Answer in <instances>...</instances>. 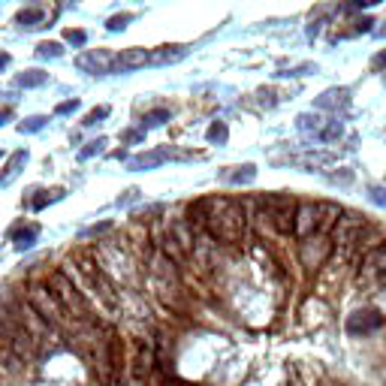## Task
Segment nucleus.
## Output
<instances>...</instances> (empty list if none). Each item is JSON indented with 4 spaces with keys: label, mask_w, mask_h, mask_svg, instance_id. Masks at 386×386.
<instances>
[{
    "label": "nucleus",
    "mask_w": 386,
    "mask_h": 386,
    "mask_svg": "<svg viewBox=\"0 0 386 386\" xmlns=\"http://www.w3.org/2000/svg\"><path fill=\"white\" fill-rule=\"evenodd\" d=\"M202 214H206V235L221 245H238L247 233V211L235 199H202Z\"/></svg>",
    "instance_id": "obj_1"
},
{
    "label": "nucleus",
    "mask_w": 386,
    "mask_h": 386,
    "mask_svg": "<svg viewBox=\"0 0 386 386\" xmlns=\"http://www.w3.org/2000/svg\"><path fill=\"white\" fill-rule=\"evenodd\" d=\"M49 290L54 293V299L61 302V308L66 311V317H70L73 323H88V302L82 296V290L73 283V278L66 275V271H52L49 275Z\"/></svg>",
    "instance_id": "obj_2"
},
{
    "label": "nucleus",
    "mask_w": 386,
    "mask_h": 386,
    "mask_svg": "<svg viewBox=\"0 0 386 386\" xmlns=\"http://www.w3.org/2000/svg\"><path fill=\"white\" fill-rule=\"evenodd\" d=\"M94 259H97V266L103 269L109 278H118L121 283H133L136 281L133 259H130V254L124 251L118 242H100L94 247Z\"/></svg>",
    "instance_id": "obj_3"
},
{
    "label": "nucleus",
    "mask_w": 386,
    "mask_h": 386,
    "mask_svg": "<svg viewBox=\"0 0 386 386\" xmlns=\"http://www.w3.org/2000/svg\"><path fill=\"white\" fill-rule=\"evenodd\" d=\"M28 308L49 326H64L66 323V311L61 308V302L54 299L49 283H33V287L28 290Z\"/></svg>",
    "instance_id": "obj_4"
},
{
    "label": "nucleus",
    "mask_w": 386,
    "mask_h": 386,
    "mask_svg": "<svg viewBox=\"0 0 386 386\" xmlns=\"http://www.w3.org/2000/svg\"><path fill=\"white\" fill-rule=\"evenodd\" d=\"M368 230V221H365V214H359V211H344L341 214V221L335 223V230H332V245H338V251H347V254H353L356 257V242L362 238V233Z\"/></svg>",
    "instance_id": "obj_5"
},
{
    "label": "nucleus",
    "mask_w": 386,
    "mask_h": 386,
    "mask_svg": "<svg viewBox=\"0 0 386 386\" xmlns=\"http://www.w3.org/2000/svg\"><path fill=\"white\" fill-rule=\"evenodd\" d=\"M332 251H335L332 238L314 233L311 238H305V242L299 245V263L305 266V271H308V275H317V271L326 269V263H329V257H332Z\"/></svg>",
    "instance_id": "obj_6"
},
{
    "label": "nucleus",
    "mask_w": 386,
    "mask_h": 386,
    "mask_svg": "<svg viewBox=\"0 0 386 386\" xmlns=\"http://www.w3.org/2000/svg\"><path fill=\"white\" fill-rule=\"evenodd\" d=\"M296 206L299 202L293 197H266L263 209L269 211V221H271V226H275V233H281V235L293 233V223H296Z\"/></svg>",
    "instance_id": "obj_7"
},
{
    "label": "nucleus",
    "mask_w": 386,
    "mask_h": 386,
    "mask_svg": "<svg viewBox=\"0 0 386 386\" xmlns=\"http://www.w3.org/2000/svg\"><path fill=\"white\" fill-rule=\"evenodd\" d=\"M154 365V344L151 338H139L133 350V359H130V374H133V383H145L151 374Z\"/></svg>",
    "instance_id": "obj_8"
},
{
    "label": "nucleus",
    "mask_w": 386,
    "mask_h": 386,
    "mask_svg": "<svg viewBox=\"0 0 386 386\" xmlns=\"http://www.w3.org/2000/svg\"><path fill=\"white\" fill-rule=\"evenodd\" d=\"M76 66L82 73H90V76H106L115 70V54L106 52V49H94V52H85L76 58Z\"/></svg>",
    "instance_id": "obj_9"
},
{
    "label": "nucleus",
    "mask_w": 386,
    "mask_h": 386,
    "mask_svg": "<svg viewBox=\"0 0 386 386\" xmlns=\"http://www.w3.org/2000/svg\"><path fill=\"white\" fill-rule=\"evenodd\" d=\"M383 278H386V242L362 257V266H359V283L362 281H378L380 283Z\"/></svg>",
    "instance_id": "obj_10"
},
{
    "label": "nucleus",
    "mask_w": 386,
    "mask_h": 386,
    "mask_svg": "<svg viewBox=\"0 0 386 386\" xmlns=\"http://www.w3.org/2000/svg\"><path fill=\"white\" fill-rule=\"evenodd\" d=\"M320 226V214H317V202H299L296 206V223H293V235L296 238H311Z\"/></svg>",
    "instance_id": "obj_11"
},
{
    "label": "nucleus",
    "mask_w": 386,
    "mask_h": 386,
    "mask_svg": "<svg viewBox=\"0 0 386 386\" xmlns=\"http://www.w3.org/2000/svg\"><path fill=\"white\" fill-rule=\"evenodd\" d=\"M145 64H151V52L124 49L121 54H115V70H112V73H133V70H142Z\"/></svg>",
    "instance_id": "obj_12"
},
{
    "label": "nucleus",
    "mask_w": 386,
    "mask_h": 386,
    "mask_svg": "<svg viewBox=\"0 0 386 386\" xmlns=\"http://www.w3.org/2000/svg\"><path fill=\"white\" fill-rule=\"evenodd\" d=\"M383 326V317L380 314H374V311H356L353 317L347 320V332H353V335H365V332H374V329H380Z\"/></svg>",
    "instance_id": "obj_13"
},
{
    "label": "nucleus",
    "mask_w": 386,
    "mask_h": 386,
    "mask_svg": "<svg viewBox=\"0 0 386 386\" xmlns=\"http://www.w3.org/2000/svg\"><path fill=\"white\" fill-rule=\"evenodd\" d=\"M317 214H320V226H317V233L326 235V233H332V230H335V223H338V221H341L344 209H341V206H335V202H317Z\"/></svg>",
    "instance_id": "obj_14"
},
{
    "label": "nucleus",
    "mask_w": 386,
    "mask_h": 386,
    "mask_svg": "<svg viewBox=\"0 0 386 386\" xmlns=\"http://www.w3.org/2000/svg\"><path fill=\"white\" fill-rule=\"evenodd\" d=\"M187 54L185 45H160V49H154L151 52V64L157 66H166V64H178L181 58Z\"/></svg>",
    "instance_id": "obj_15"
},
{
    "label": "nucleus",
    "mask_w": 386,
    "mask_h": 386,
    "mask_svg": "<svg viewBox=\"0 0 386 386\" xmlns=\"http://www.w3.org/2000/svg\"><path fill=\"white\" fill-rule=\"evenodd\" d=\"M314 106H317V109H329V112L344 109V106H347V90H344V88H329Z\"/></svg>",
    "instance_id": "obj_16"
},
{
    "label": "nucleus",
    "mask_w": 386,
    "mask_h": 386,
    "mask_svg": "<svg viewBox=\"0 0 386 386\" xmlns=\"http://www.w3.org/2000/svg\"><path fill=\"white\" fill-rule=\"evenodd\" d=\"M28 163V151L21 148V151H16L13 157H9V163H6V169H4V175H0V187H6V185H13V181L18 178V172H21V166Z\"/></svg>",
    "instance_id": "obj_17"
},
{
    "label": "nucleus",
    "mask_w": 386,
    "mask_h": 386,
    "mask_svg": "<svg viewBox=\"0 0 386 386\" xmlns=\"http://www.w3.org/2000/svg\"><path fill=\"white\" fill-rule=\"evenodd\" d=\"M296 127H299L302 133H314L317 139H320L326 121H323V115H317V112H302V115L296 118Z\"/></svg>",
    "instance_id": "obj_18"
},
{
    "label": "nucleus",
    "mask_w": 386,
    "mask_h": 386,
    "mask_svg": "<svg viewBox=\"0 0 386 386\" xmlns=\"http://www.w3.org/2000/svg\"><path fill=\"white\" fill-rule=\"evenodd\" d=\"M16 21L21 28H42L45 25V9L42 6H28V9H21V13L16 16Z\"/></svg>",
    "instance_id": "obj_19"
},
{
    "label": "nucleus",
    "mask_w": 386,
    "mask_h": 386,
    "mask_svg": "<svg viewBox=\"0 0 386 386\" xmlns=\"http://www.w3.org/2000/svg\"><path fill=\"white\" fill-rule=\"evenodd\" d=\"M163 160H169V151L160 148V151H148V154H139V157H133L130 166L133 169H154V166H160Z\"/></svg>",
    "instance_id": "obj_20"
},
{
    "label": "nucleus",
    "mask_w": 386,
    "mask_h": 386,
    "mask_svg": "<svg viewBox=\"0 0 386 386\" xmlns=\"http://www.w3.org/2000/svg\"><path fill=\"white\" fill-rule=\"evenodd\" d=\"M230 185H251V181L257 178V166H251V163H245V166H238L235 172H226L223 175Z\"/></svg>",
    "instance_id": "obj_21"
},
{
    "label": "nucleus",
    "mask_w": 386,
    "mask_h": 386,
    "mask_svg": "<svg viewBox=\"0 0 386 386\" xmlns=\"http://www.w3.org/2000/svg\"><path fill=\"white\" fill-rule=\"evenodd\" d=\"M45 82H49V73H42V70H28L16 78L18 88H42Z\"/></svg>",
    "instance_id": "obj_22"
},
{
    "label": "nucleus",
    "mask_w": 386,
    "mask_h": 386,
    "mask_svg": "<svg viewBox=\"0 0 386 386\" xmlns=\"http://www.w3.org/2000/svg\"><path fill=\"white\" fill-rule=\"evenodd\" d=\"M40 235V230H37V226H28V230H21V233H16L13 238H16V251H28V247L33 245V238H37Z\"/></svg>",
    "instance_id": "obj_23"
},
{
    "label": "nucleus",
    "mask_w": 386,
    "mask_h": 386,
    "mask_svg": "<svg viewBox=\"0 0 386 386\" xmlns=\"http://www.w3.org/2000/svg\"><path fill=\"white\" fill-rule=\"evenodd\" d=\"M169 121V109H154V112H148V115L142 118V127L148 130V127H160V124H166Z\"/></svg>",
    "instance_id": "obj_24"
},
{
    "label": "nucleus",
    "mask_w": 386,
    "mask_h": 386,
    "mask_svg": "<svg viewBox=\"0 0 386 386\" xmlns=\"http://www.w3.org/2000/svg\"><path fill=\"white\" fill-rule=\"evenodd\" d=\"M341 133H344L341 121H326V127L320 133V142H335V139H341Z\"/></svg>",
    "instance_id": "obj_25"
},
{
    "label": "nucleus",
    "mask_w": 386,
    "mask_h": 386,
    "mask_svg": "<svg viewBox=\"0 0 386 386\" xmlns=\"http://www.w3.org/2000/svg\"><path fill=\"white\" fill-rule=\"evenodd\" d=\"M64 49H61V42H40L37 45V58H61Z\"/></svg>",
    "instance_id": "obj_26"
},
{
    "label": "nucleus",
    "mask_w": 386,
    "mask_h": 386,
    "mask_svg": "<svg viewBox=\"0 0 386 386\" xmlns=\"http://www.w3.org/2000/svg\"><path fill=\"white\" fill-rule=\"evenodd\" d=\"M45 121H49V118L33 115V118H28V121H21V124H18V133H40V130L45 127Z\"/></svg>",
    "instance_id": "obj_27"
},
{
    "label": "nucleus",
    "mask_w": 386,
    "mask_h": 386,
    "mask_svg": "<svg viewBox=\"0 0 386 386\" xmlns=\"http://www.w3.org/2000/svg\"><path fill=\"white\" fill-rule=\"evenodd\" d=\"M130 21H133V16H130V13H121V16H112V18L106 21V28H109L112 33H118V30H124V28H127Z\"/></svg>",
    "instance_id": "obj_28"
},
{
    "label": "nucleus",
    "mask_w": 386,
    "mask_h": 386,
    "mask_svg": "<svg viewBox=\"0 0 386 386\" xmlns=\"http://www.w3.org/2000/svg\"><path fill=\"white\" fill-rule=\"evenodd\" d=\"M103 145H106V139L88 142V148H82V151H78V160H90V157H94V154H100V151H103Z\"/></svg>",
    "instance_id": "obj_29"
},
{
    "label": "nucleus",
    "mask_w": 386,
    "mask_h": 386,
    "mask_svg": "<svg viewBox=\"0 0 386 386\" xmlns=\"http://www.w3.org/2000/svg\"><path fill=\"white\" fill-rule=\"evenodd\" d=\"M106 115H109V106H100V109H94V112H88V118H85L82 124H85V127H90V124H100Z\"/></svg>",
    "instance_id": "obj_30"
},
{
    "label": "nucleus",
    "mask_w": 386,
    "mask_h": 386,
    "mask_svg": "<svg viewBox=\"0 0 386 386\" xmlns=\"http://www.w3.org/2000/svg\"><path fill=\"white\" fill-rule=\"evenodd\" d=\"M64 40H66V42H73V45H85V42H88V33H85V30H73V28H70V30L64 33Z\"/></svg>",
    "instance_id": "obj_31"
},
{
    "label": "nucleus",
    "mask_w": 386,
    "mask_h": 386,
    "mask_svg": "<svg viewBox=\"0 0 386 386\" xmlns=\"http://www.w3.org/2000/svg\"><path fill=\"white\" fill-rule=\"evenodd\" d=\"M209 142H226V127H223V124H211V127H209Z\"/></svg>",
    "instance_id": "obj_32"
},
{
    "label": "nucleus",
    "mask_w": 386,
    "mask_h": 386,
    "mask_svg": "<svg viewBox=\"0 0 386 386\" xmlns=\"http://www.w3.org/2000/svg\"><path fill=\"white\" fill-rule=\"evenodd\" d=\"M308 73H317L314 64H302V66H296V70H287V73H278V76H308Z\"/></svg>",
    "instance_id": "obj_33"
},
{
    "label": "nucleus",
    "mask_w": 386,
    "mask_h": 386,
    "mask_svg": "<svg viewBox=\"0 0 386 386\" xmlns=\"http://www.w3.org/2000/svg\"><path fill=\"white\" fill-rule=\"evenodd\" d=\"M78 109V100H66V103H58V115H70V112H76Z\"/></svg>",
    "instance_id": "obj_34"
},
{
    "label": "nucleus",
    "mask_w": 386,
    "mask_h": 386,
    "mask_svg": "<svg viewBox=\"0 0 386 386\" xmlns=\"http://www.w3.org/2000/svg\"><path fill=\"white\" fill-rule=\"evenodd\" d=\"M121 139H124V142H142L145 133H142V130H127V133L121 136Z\"/></svg>",
    "instance_id": "obj_35"
},
{
    "label": "nucleus",
    "mask_w": 386,
    "mask_h": 386,
    "mask_svg": "<svg viewBox=\"0 0 386 386\" xmlns=\"http://www.w3.org/2000/svg\"><path fill=\"white\" fill-rule=\"evenodd\" d=\"M371 202H378V206H386V190H371Z\"/></svg>",
    "instance_id": "obj_36"
},
{
    "label": "nucleus",
    "mask_w": 386,
    "mask_h": 386,
    "mask_svg": "<svg viewBox=\"0 0 386 386\" xmlns=\"http://www.w3.org/2000/svg\"><path fill=\"white\" fill-rule=\"evenodd\" d=\"M136 197H139V190H127V197H124V199H118V202H121V206H127V202H133Z\"/></svg>",
    "instance_id": "obj_37"
},
{
    "label": "nucleus",
    "mask_w": 386,
    "mask_h": 386,
    "mask_svg": "<svg viewBox=\"0 0 386 386\" xmlns=\"http://www.w3.org/2000/svg\"><path fill=\"white\" fill-rule=\"evenodd\" d=\"M9 118H13V109H0V127H4Z\"/></svg>",
    "instance_id": "obj_38"
},
{
    "label": "nucleus",
    "mask_w": 386,
    "mask_h": 386,
    "mask_svg": "<svg viewBox=\"0 0 386 386\" xmlns=\"http://www.w3.org/2000/svg\"><path fill=\"white\" fill-rule=\"evenodd\" d=\"M374 66H386V52H380L378 58H374Z\"/></svg>",
    "instance_id": "obj_39"
},
{
    "label": "nucleus",
    "mask_w": 386,
    "mask_h": 386,
    "mask_svg": "<svg viewBox=\"0 0 386 386\" xmlns=\"http://www.w3.org/2000/svg\"><path fill=\"white\" fill-rule=\"evenodd\" d=\"M6 64H9V54H6V52H0V70H4Z\"/></svg>",
    "instance_id": "obj_40"
}]
</instances>
